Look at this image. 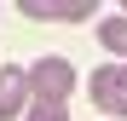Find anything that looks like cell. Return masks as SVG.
Returning <instances> with one entry per match:
<instances>
[{
	"label": "cell",
	"mask_w": 127,
	"mask_h": 121,
	"mask_svg": "<svg viewBox=\"0 0 127 121\" xmlns=\"http://www.w3.org/2000/svg\"><path fill=\"white\" fill-rule=\"evenodd\" d=\"M23 87H29V104H64L75 92V64L58 58V52H46V58H35L23 69Z\"/></svg>",
	"instance_id": "1"
},
{
	"label": "cell",
	"mask_w": 127,
	"mask_h": 121,
	"mask_svg": "<svg viewBox=\"0 0 127 121\" xmlns=\"http://www.w3.org/2000/svg\"><path fill=\"white\" fill-rule=\"evenodd\" d=\"M87 92H93V104H98L104 115H121V121H127V64H104V69H93Z\"/></svg>",
	"instance_id": "2"
},
{
	"label": "cell",
	"mask_w": 127,
	"mask_h": 121,
	"mask_svg": "<svg viewBox=\"0 0 127 121\" xmlns=\"http://www.w3.org/2000/svg\"><path fill=\"white\" fill-rule=\"evenodd\" d=\"M17 12L40 23H75V17H93V0H17Z\"/></svg>",
	"instance_id": "3"
},
{
	"label": "cell",
	"mask_w": 127,
	"mask_h": 121,
	"mask_svg": "<svg viewBox=\"0 0 127 121\" xmlns=\"http://www.w3.org/2000/svg\"><path fill=\"white\" fill-rule=\"evenodd\" d=\"M29 110V87H23V64H0V121Z\"/></svg>",
	"instance_id": "4"
},
{
	"label": "cell",
	"mask_w": 127,
	"mask_h": 121,
	"mask_svg": "<svg viewBox=\"0 0 127 121\" xmlns=\"http://www.w3.org/2000/svg\"><path fill=\"white\" fill-rule=\"evenodd\" d=\"M98 46L127 64V17H104V23H98Z\"/></svg>",
	"instance_id": "5"
},
{
	"label": "cell",
	"mask_w": 127,
	"mask_h": 121,
	"mask_svg": "<svg viewBox=\"0 0 127 121\" xmlns=\"http://www.w3.org/2000/svg\"><path fill=\"white\" fill-rule=\"evenodd\" d=\"M23 115H29V121H69V110H64V104H29Z\"/></svg>",
	"instance_id": "6"
}]
</instances>
